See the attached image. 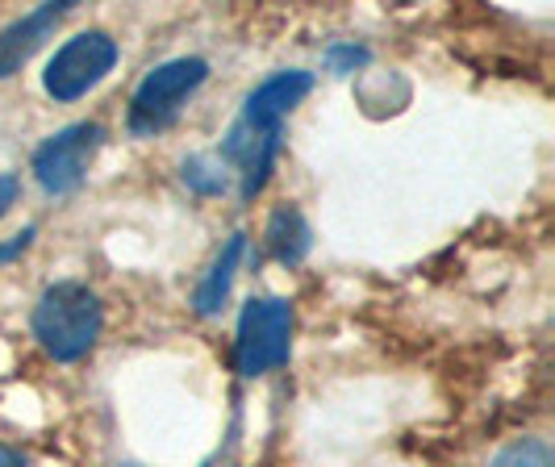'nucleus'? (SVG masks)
Here are the masks:
<instances>
[{"label": "nucleus", "instance_id": "f257e3e1", "mask_svg": "<svg viewBox=\"0 0 555 467\" xmlns=\"http://www.w3.org/2000/svg\"><path fill=\"white\" fill-rule=\"evenodd\" d=\"M105 330V304L80 280H59L34 304V338L59 363L83 359Z\"/></svg>", "mask_w": 555, "mask_h": 467}, {"label": "nucleus", "instance_id": "f03ea898", "mask_svg": "<svg viewBox=\"0 0 555 467\" xmlns=\"http://www.w3.org/2000/svg\"><path fill=\"white\" fill-rule=\"evenodd\" d=\"M293 355V301L284 297H250L234 330V367L238 376H268Z\"/></svg>", "mask_w": 555, "mask_h": 467}, {"label": "nucleus", "instance_id": "7ed1b4c3", "mask_svg": "<svg viewBox=\"0 0 555 467\" xmlns=\"http://www.w3.org/2000/svg\"><path fill=\"white\" fill-rule=\"evenodd\" d=\"M205 80H209V63L196 55L167 59L155 72H146V80L134 88V101H130V134H164Z\"/></svg>", "mask_w": 555, "mask_h": 467}, {"label": "nucleus", "instance_id": "20e7f679", "mask_svg": "<svg viewBox=\"0 0 555 467\" xmlns=\"http://www.w3.org/2000/svg\"><path fill=\"white\" fill-rule=\"evenodd\" d=\"M113 63H117V42L105 29H83L76 38H67L55 51V59L47 63L42 88H47L51 101L72 105V101H80L83 92H92L109 76Z\"/></svg>", "mask_w": 555, "mask_h": 467}, {"label": "nucleus", "instance_id": "39448f33", "mask_svg": "<svg viewBox=\"0 0 555 467\" xmlns=\"http://www.w3.org/2000/svg\"><path fill=\"white\" fill-rule=\"evenodd\" d=\"M101 146H105V126L101 121H76V126L51 134L34 151V180L42 184V193L51 196L76 193L88 180V167H92Z\"/></svg>", "mask_w": 555, "mask_h": 467}, {"label": "nucleus", "instance_id": "423d86ee", "mask_svg": "<svg viewBox=\"0 0 555 467\" xmlns=\"http://www.w3.org/2000/svg\"><path fill=\"white\" fill-rule=\"evenodd\" d=\"M280 130L284 126H263V121L238 117L230 126V134L222 138L218 159L230 167V176H238L243 200H255V196L268 189L272 167H276V155H280Z\"/></svg>", "mask_w": 555, "mask_h": 467}, {"label": "nucleus", "instance_id": "0eeeda50", "mask_svg": "<svg viewBox=\"0 0 555 467\" xmlns=\"http://www.w3.org/2000/svg\"><path fill=\"white\" fill-rule=\"evenodd\" d=\"M67 9H72V0H51V4H38L34 13L26 17H17L13 26L0 29V80H9V76H17L22 67L29 63V55L55 34V26L67 17Z\"/></svg>", "mask_w": 555, "mask_h": 467}, {"label": "nucleus", "instance_id": "6e6552de", "mask_svg": "<svg viewBox=\"0 0 555 467\" xmlns=\"http://www.w3.org/2000/svg\"><path fill=\"white\" fill-rule=\"evenodd\" d=\"M309 92H313V76L309 72H297V67L293 72H276V76H268L247 96L243 117L247 121H263V126H284V117L297 109Z\"/></svg>", "mask_w": 555, "mask_h": 467}, {"label": "nucleus", "instance_id": "1a4fd4ad", "mask_svg": "<svg viewBox=\"0 0 555 467\" xmlns=\"http://www.w3.org/2000/svg\"><path fill=\"white\" fill-rule=\"evenodd\" d=\"M263 243H268V255L280 268H297L313 247L306 213L297 205H276L272 218H268V230H263Z\"/></svg>", "mask_w": 555, "mask_h": 467}, {"label": "nucleus", "instance_id": "9d476101", "mask_svg": "<svg viewBox=\"0 0 555 467\" xmlns=\"http://www.w3.org/2000/svg\"><path fill=\"white\" fill-rule=\"evenodd\" d=\"M243 250H247V234H234L222 250H218V259L209 263V272L201 280V288H196V313L201 317H214V313H222L225 297H230V284H234V272H238V259H243Z\"/></svg>", "mask_w": 555, "mask_h": 467}, {"label": "nucleus", "instance_id": "9b49d317", "mask_svg": "<svg viewBox=\"0 0 555 467\" xmlns=\"http://www.w3.org/2000/svg\"><path fill=\"white\" fill-rule=\"evenodd\" d=\"M180 180L193 189L196 196H222L230 189V167L218 155H189L180 164Z\"/></svg>", "mask_w": 555, "mask_h": 467}, {"label": "nucleus", "instance_id": "f8f14e48", "mask_svg": "<svg viewBox=\"0 0 555 467\" xmlns=\"http://www.w3.org/2000/svg\"><path fill=\"white\" fill-rule=\"evenodd\" d=\"M489 467H555L552 446L543 439H518L509 446H501L498 455L489 459Z\"/></svg>", "mask_w": 555, "mask_h": 467}, {"label": "nucleus", "instance_id": "ddd939ff", "mask_svg": "<svg viewBox=\"0 0 555 467\" xmlns=\"http://www.w3.org/2000/svg\"><path fill=\"white\" fill-rule=\"evenodd\" d=\"M367 59H372V55H367L363 47H351V42H338V47H331V51H326V63H331L334 76H351V72H356V67H363Z\"/></svg>", "mask_w": 555, "mask_h": 467}, {"label": "nucleus", "instance_id": "4468645a", "mask_svg": "<svg viewBox=\"0 0 555 467\" xmlns=\"http://www.w3.org/2000/svg\"><path fill=\"white\" fill-rule=\"evenodd\" d=\"M34 238H38V225H26V230H22V234H13L9 243H0V263H13L17 255H26Z\"/></svg>", "mask_w": 555, "mask_h": 467}, {"label": "nucleus", "instance_id": "2eb2a0df", "mask_svg": "<svg viewBox=\"0 0 555 467\" xmlns=\"http://www.w3.org/2000/svg\"><path fill=\"white\" fill-rule=\"evenodd\" d=\"M17 196H22V180L17 176H0V218L17 205Z\"/></svg>", "mask_w": 555, "mask_h": 467}, {"label": "nucleus", "instance_id": "dca6fc26", "mask_svg": "<svg viewBox=\"0 0 555 467\" xmlns=\"http://www.w3.org/2000/svg\"><path fill=\"white\" fill-rule=\"evenodd\" d=\"M0 467H26V459H22V451H13V446H0Z\"/></svg>", "mask_w": 555, "mask_h": 467}]
</instances>
